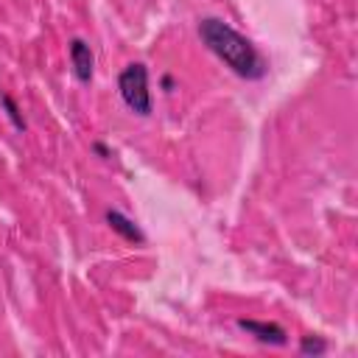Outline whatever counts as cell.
Returning a JSON list of instances; mask_svg holds the SVG:
<instances>
[{
	"instance_id": "obj_8",
	"label": "cell",
	"mask_w": 358,
	"mask_h": 358,
	"mask_svg": "<svg viewBox=\"0 0 358 358\" xmlns=\"http://www.w3.org/2000/svg\"><path fill=\"white\" fill-rule=\"evenodd\" d=\"M92 151H95L98 157H112V151H109L103 143H92Z\"/></svg>"
},
{
	"instance_id": "obj_1",
	"label": "cell",
	"mask_w": 358,
	"mask_h": 358,
	"mask_svg": "<svg viewBox=\"0 0 358 358\" xmlns=\"http://www.w3.org/2000/svg\"><path fill=\"white\" fill-rule=\"evenodd\" d=\"M199 36L235 76L249 78V81L266 76V62L257 53V48L252 45V39H246L229 22H224L218 17H204V20H199Z\"/></svg>"
},
{
	"instance_id": "obj_5",
	"label": "cell",
	"mask_w": 358,
	"mask_h": 358,
	"mask_svg": "<svg viewBox=\"0 0 358 358\" xmlns=\"http://www.w3.org/2000/svg\"><path fill=\"white\" fill-rule=\"evenodd\" d=\"M106 224H109L123 241H129V243H145L143 229H140L129 215H123L120 210H106Z\"/></svg>"
},
{
	"instance_id": "obj_3",
	"label": "cell",
	"mask_w": 358,
	"mask_h": 358,
	"mask_svg": "<svg viewBox=\"0 0 358 358\" xmlns=\"http://www.w3.org/2000/svg\"><path fill=\"white\" fill-rule=\"evenodd\" d=\"M70 64H73V76L81 81V84H90L92 81V73H95V56H92V48L84 42V39H70Z\"/></svg>"
},
{
	"instance_id": "obj_4",
	"label": "cell",
	"mask_w": 358,
	"mask_h": 358,
	"mask_svg": "<svg viewBox=\"0 0 358 358\" xmlns=\"http://www.w3.org/2000/svg\"><path fill=\"white\" fill-rule=\"evenodd\" d=\"M238 327H241V330H246L249 336H255V338H257V341H263V344H274V347H280V344H285V341H288V333H285L280 324H274V322L238 319Z\"/></svg>"
},
{
	"instance_id": "obj_7",
	"label": "cell",
	"mask_w": 358,
	"mask_h": 358,
	"mask_svg": "<svg viewBox=\"0 0 358 358\" xmlns=\"http://www.w3.org/2000/svg\"><path fill=\"white\" fill-rule=\"evenodd\" d=\"M327 350V344L319 338V336H305L302 344H299V352L302 355H322Z\"/></svg>"
},
{
	"instance_id": "obj_2",
	"label": "cell",
	"mask_w": 358,
	"mask_h": 358,
	"mask_svg": "<svg viewBox=\"0 0 358 358\" xmlns=\"http://www.w3.org/2000/svg\"><path fill=\"white\" fill-rule=\"evenodd\" d=\"M117 92H120L123 103L134 115H140V117L151 115V92H148V70H145V64H140V62L126 64L120 70V76H117Z\"/></svg>"
},
{
	"instance_id": "obj_9",
	"label": "cell",
	"mask_w": 358,
	"mask_h": 358,
	"mask_svg": "<svg viewBox=\"0 0 358 358\" xmlns=\"http://www.w3.org/2000/svg\"><path fill=\"white\" fill-rule=\"evenodd\" d=\"M162 87H165V92H171L173 90V78L171 76H162Z\"/></svg>"
},
{
	"instance_id": "obj_6",
	"label": "cell",
	"mask_w": 358,
	"mask_h": 358,
	"mask_svg": "<svg viewBox=\"0 0 358 358\" xmlns=\"http://www.w3.org/2000/svg\"><path fill=\"white\" fill-rule=\"evenodd\" d=\"M0 103H3L6 115H8V120L14 123V129H17V131H25V120H22V115H20V106L14 103V98H11V95H0Z\"/></svg>"
}]
</instances>
